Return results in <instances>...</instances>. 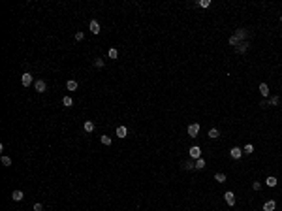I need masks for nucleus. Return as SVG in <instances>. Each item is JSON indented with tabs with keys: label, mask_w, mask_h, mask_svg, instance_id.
<instances>
[{
	"label": "nucleus",
	"mask_w": 282,
	"mask_h": 211,
	"mask_svg": "<svg viewBox=\"0 0 282 211\" xmlns=\"http://www.w3.org/2000/svg\"><path fill=\"white\" fill-rule=\"evenodd\" d=\"M243 153H248V155H252V153H254V145H252V143H248V145H246L245 149H243Z\"/></svg>",
	"instance_id": "nucleus-22"
},
{
	"label": "nucleus",
	"mask_w": 282,
	"mask_h": 211,
	"mask_svg": "<svg viewBox=\"0 0 282 211\" xmlns=\"http://www.w3.org/2000/svg\"><path fill=\"white\" fill-rule=\"evenodd\" d=\"M252 189H254V190H260L261 189V183H260V181H254V183H252Z\"/></svg>",
	"instance_id": "nucleus-30"
},
{
	"label": "nucleus",
	"mask_w": 282,
	"mask_h": 211,
	"mask_svg": "<svg viewBox=\"0 0 282 211\" xmlns=\"http://www.w3.org/2000/svg\"><path fill=\"white\" fill-rule=\"evenodd\" d=\"M224 198H226V204H228V206H235V194H233L231 190H228V192L224 194Z\"/></svg>",
	"instance_id": "nucleus-7"
},
{
	"label": "nucleus",
	"mask_w": 282,
	"mask_h": 211,
	"mask_svg": "<svg viewBox=\"0 0 282 211\" xmlns=\"http://www.w3.org/2000/svg\"><path fill=\"white\" fill-rule=\"evenodd\" d=\"M278 102H280V98H278V96H273V98L269 100V106H278Z\"/></svg>",
	"instance_id": "nucleus-27"
},
{
	"label": "nucleus",
	"mask_w": 282,
	"mask_h": 211,
	"mask_svg": "<svg viewBox=\"0 0 282 211\" xmlns=\"http://www.w3.org/2000/svg\"><path fill=\"white\" fill-rule=\"evenodd\" d=\"M260 92H261V96H269V87H267V83H261V85H260Z\"/></svg>",
	"instance_id": "nucleus-16"
},
{
	"label": "nucleus",
	"mask_w": 282,
	"mask_h": 211,
	"mask_svg": "<svg viewBox=\"0 0 282 211\" xmlns=\"http://www.w3.org/2000/svg\"><path fill=\"white\" fill-rule=\"evenodd\" d=\"M248 45H250L248 42H241L235 49H237V53H246V51H248Z\"/></svg>",
	"instance_id": "nucleus-8"
},
{
	"label": "nucleus",
	"mask_w": 282,
	"mask_h": 211,
	"mask_svg": "<svg viewBox=\"0 0 282 211\" xmlns=\"http://www.w3.org/2000/svg\"><path fill=\"white\" fill-rule=\"evenodd\" d=\"M229 157L235 158V160H239V158L243 157V149H239V147H231V149H229Z\"/></svg>",
	"instance_id": "nucleus-2"
},
{
	"label": "nucleus",
	"mask_w": 282,
	"mask_h": 211,
	"mask_svg": "<svg viewBox=\"0 0 282 211\" xmlns=\"http://www.w3.org/2000/svg\"><path fill=\"white\" fill-rule=\"evenodd\" d=\"M11 200H13V202H21L23 200V192L21 190H13V192H11Z\"/></svg>",
	"instance_id": "nucleus-12"
},
{
	"label": "nucleus",
	"mask_w": 282,
	"mask_h": 211,
	"mask_svg": "<svg viewBox=\"0 0 282 211\" xmlns=\"http://www.w3.org/2000/svg\"><path fill=\"white\" fill-rule=\"evenodd\" d=\"M126 134H128L126 126H119V128H117V138H126Z\"/></svg>",
	"instance_id": "nucleus-13"
},
{
	"label": "nucleus",
	"mask_w": 282,
	"mask_h": 211,
	"mask_svg": "<svg viewBox=\"0 0 282 211\" xmlns=\"http://www.w3.org/2000/svg\"><path fill=\"white\" fill-rule=\"evenodd\" d=\"M94 66L96 68H103V60L102 58H96V60H94Z\"/></svg>",
	"instance_id": "nucleus-28"
},
{
	"label": "nucleus",
	"mask_w": 282,
	"mask_h": 211,
	"mask_svg": "<svg viewBox=\"0 0 282 211\" xmlns=\"http://www.w3.org/2000/svg\"><path fill=\"white\" fill-rule=\"evenodd\" d=\"M239 44H241V42H239V40H237L235 36H231V38H229V45H233V47H237Z\"/></svg>",
	"instance_id": "nucleus-26"
},
{
	"label": "nucleus",
	"mask_w": 282,
	"mask_h": 211,
	"mask_svg": "<svg viewBox=\"0 0 282 211\" xmlns=\"http://www.w3.org/2000/svg\"><path fill=\"white\" fill-rule=\"evenodd\" d=\"M275 207H277V204H275L273 200H267V202L263 204V211H275Z\"/></svg>",
	"instance_id": "nucleus-10"
},
{
	"label": "nucleus",
	"mask_w": 282,
	"mask_h": 211,
	"mask_svg": "<svg viewBox=\"0 0 282 211\" xmlns=\"http://www.w3.org/2000/svg\"><path fill=\"white\" fill-rule=\"evenodd\" d=\"M2 164H4V166H9V164H11V158L9 157H2Z\"/></svg>",
	"instance_id": "nucleus-29"
},
{
	"label": "nucleus",
	"mask_w": 282,
	"mask_h": 211,
	"mask_svg": "<svg viewBox=\"0 0 282 211\" xmlns=\"http://www.w3.org/2000/svg\"><path fill=\"white\" fill-rule=\"evenodd\" d=\"M183 168L184 170H192V168H196V164L192 160H186V162H183Z\"/></svg>",
	"instance_id": "nucleus-20"
},
{
	"label": "nucleus",
	"mask_w": 282,
	"mask_h": 211,
	"mask_svg": "<svg viewBox=\"0 0 282 211\" xmlns=\"http://www.w3.org/2000/svg\"><path fill=\"white\" fill-rule=\"evenodd\" d=\"M265 183H267V187H277V183H278V181H277V177H273V175H269Z\"/></svg>",
	"instance_id": "nucleus-15"
},
{
	"label": "nucleus",
	"mask_w": 282,
	"mask_h": 211,
	"mask_svg": "<svg viewBox=\"0 0 282 211\" xmlns=\"http://www.w3.org/2000/svg\"><path fill=\"white\" fill-rule=\"evenodd\" d=\"M280 21H282V17H280Z\"/></svg>",
	"instance_id": "nucleus-34"
},
{
	"label": "nucleus",
	"mask_w": 282,
	"mask_h": 211,
	"mask_svg": "<svg viewBox=\"0 0 282 211\" xmlns=\"http://www.w3.org/2000/svg\"><path fill=\"white\" fill-rule=\"evenodd\" d=\"M233 36L237 38L239 42H246V38H248V32L245 30V28H239L237 32H235V34H233Z\"/></svg>",
	"instance_id": "nucleus-3"
},
{
	"label": "nucleus",
	"mask_w": 282,
	"mask_h": 211,
	"mask_svg": "<svg viewBox=\"0 0 282 211\" xmlns=\"http://www.w3.org/2000/svg\"><path fill=\"white\" fill-rule=\"evenodd\" d=\"M43 207H41V204H34V211H41Z\"/></svg>",
	"instance_id": "nucleus-32"
},
{
	"label": "nucleus",
	"mask_w": 282,
	"mask_h": 211,
	"mask_svg": "<svg viewBox=\"0 0 282 211\" xmlns=\"http://www.w3.org/2000/svg\"><path fill=\"white\" fill-rule=\"evenodd\" d=\"M197 132H199V125L197 123H192V125L188 126V136H192V138H196Z\"/></svg>",
	"instance_id": "nucleus-4"
},
{
	"label": "nucleus",
	"mask_w": 282,
	"mask_h": 211,
	"mask_svg": "<svg viewBox=\"0 0 282 211\" xmlns=\"http://www.w3.org/2000/svg\"><path fill=\"white\" fill-rule=\"evenodd\" d=\"M260 106H261V108H267V106H269V100H263V102H261Z\"/></svg>",
	"instance_id": "nucleus-33"
},
{
	"label": "nucleus",
	"mask_w": 282,
	"mask_h": 211,
	"mask_svg": "<svg viewBox=\"0 0 282 211\" xmlns=\"http://www.w3.org/2000/svg\"><path fill=\"white\" fill-rule=\"evenodd\" d=\"M66 87H68V90H77V87H79V83H77L75 79H70L66 83Z\"/></svg>",
	"instance_id": "nucleus-11"
},
{
	"label": "nucleus",
	"mask_w": 282,
	"mask_h": 211,
	"mask_svg": "<svg viewBox=\"0 0 282 211\" xmlns=\"http://www.w3.org/2000/svg\"><path fill=\"white\" fill-rule=\"evenodd\" d=\"M83 128H85V132H92L94 128H96V125H94L92 121H85V125H83Z\"/></svg>",
	"instance_id": "nucleus-14"
},
{
	"label": "nucleus",
	"mask_w": 282,
	"mask_h": 211,
	"mask_svg": "<svg viewBox=\"0 0 282 211\" xmlns=\"http://www.w3.org/2000/svg\"><path fill=\"white\" fill-rule=\"evenodd\" d=\"M197 4H199V8H209V6H211V0H199Z\"/></svg>",
	"instance_id": "nucleus-24"
},
{
	"label": "nucleus",
	"mask_w": 282,
	"mask_h": 211,
	"mask_svg": "<svg viewBox=\"0 0 282 211\" xmlns=\"http://www.w3.org/2000/svg\"><path fill=\"white\" fill-rule=\"evenodd\" d=\"M215 179L218 181V183H226V175H224V173H220V171H218V173H215Z\"/></svg>",
	"instance_id": "nucleus-21"
},
{
	"label": "nucleus",
	"mask_w": 282,
	"mask_h": 211,
	"mask_svg": "<svg viewBox=\"0 0 282 211\" xmlns=\"http://www.w3.org/2000/svg\"><path fill=\"white\" fill-rule=\"evenodd\" d=\"M100 139H102V143H103V145H111V138H109V136H102Z\"/></svg>",
	"instance_id": "nucleus-25"
},
{
	"label": "nucleus",
	"mask_w": 282,
	"mask_h": 211,
	"mask_svg": "<svg viewBox=\"0 0 282 211\" xmlns=\"http://www.w3.org/2000/svg\"><path fill=\"white\" fill-rule=\"evenodd\" d=\"M90 32H92V34H100V23L98 21H90Z\"/></svg>",
	"instance_id": "nucleus-9"
},
{
	"label": "nucleus",
	"mask_w": 282,
	"mask_h": 211,
	"mask_svg": "<svg viewBox=\"0 0 282 211\" xmlns=\"http://www.w3.org/2000/svg\"><path fill=\"white\" fill-rule=\"evenodd\" d=\"M21 83H23L25 87H30V85H34V79H32V74L25 72V74H23V77H21Z\"/></svg>",
	"instance_id": "nucleus-1"
},
{
	"label": "nucleus",
	"mask_w": 282,
	"mask_h": 211,
	"mask_svg": "<svg viewBox=\"0 0 282 211\" xmlns=\"http://www.w3.org/2000/svg\"><path fill=\"white\" fill-rule=\"evenodd\" d=\"M190 157L192 158H201V149L197 147V145H192V147H190Z\"/></svg>",
	"instance_id": "nucleus-5"
},
{
	"label": "nucleus",
	"mask_w": 282,
	"mask_h": 211,
	"mask_svg": "<svg viewBox=\"0 0 282 211\" xmlns=\"http://www.w3.org/2000/svg\"><path fill=\"white\" fill-rule=\"evenodd\" d=\"M83 38H85V34H83V32H75V42H81Z\"/></svg>",
	"instance_id": "nucleus-31"
},
{
	"label": "nucleus",
	"mask_w": 282,
	"mask_h": 211,
	"mask_svg": "<svg viewBox=\"0 0 282 211\" xmlns=\"http://www.w3.org/2000/svg\"><path fill=\"white\" fill-rule=\"evenodd\" d=\"M218 136H220L218 128H211V130H209V138H211V139H216Z\"/></svg>",
	"instance_id": "nucleus-18"
},
{
	"label": "nucleus",
	"mask_w": 282,
	"mask_h": 211,
	"mask_svg": "<svg viewBox=\"0 0 282 211\" xmlns=\"http://www.w3.org/2000/svg\"><path fill=\"white\" fill-rule=\"evenodd\" d=\"M107 55H109V58H117V57H119V51H117V49H115V47H111V49H109V53H107Z\"/></svg>",
	"instance_id": "nucleus-23"
},
{
	"label": "nucleus",
	"mask_w": 282,
	"mask_h": 211,
	"mask_svg": "<svg viewBox=\"0 0 282 211\" xmlns=\"http://www.w3.org/2000/svg\"><path fill=\"white\" fill-rule=\"evenodd\" d=\"M62 104L66 106V108H72V106H73V100H72V96H64V98H62Z\"/></svg>",
	"instance_id": "nucleus-17"
},
{
	"label": "nucleus",
	"mask_w": 282,
	"mask_h": 211,
	"mask_svg": "<svg viewBox=\"0 0 282 211\" xmlns=\"http://www.w3.org/2000/svg\"><path fill=\"white\" fill-rule=\"evenodd\" d=\"M205 168V158H197L196 160V170H203Z\"/></svg>",
	"instance_id": "nucleus-19"
},
{
	"label": "nucleus",
	"mask_w": 282,
	"mask_h": 211,
	"mask_svg": "<svg viewBox=\"0 0 282 211\" xmlns=\"http://www.w3.org/2000/svg\"><path fill=\"white\" fill-rule=\"evenodd\" d=\"M34 89H36L38 92H45L47 85H45V81H43V79H38V81H34Z\"/></svg>",
	"instance_id": "nucleus-6"
}]
</instances>
